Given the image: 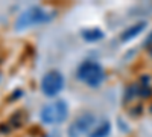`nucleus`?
<instances>
[{
    "mask_svg": "<svg viewBox=\"0 0 152 137\" xmlns=\"http://www.w3.org/2000/svg\"><path fill=\"white\" fill-rule=\"evenodd\" d=\"M40 117L44 123H50V125L61 123L69 117V105L62 99H56V101L49 102L41 108Z\"/></svg>",
    "mask_w": 152,
    "mask_h": 137,
    "instance_id": "1",
    "label": "nucleus"
},
{
    "mask_svg": "<svg viewBox=\"0 0 152 137\" xmlns=\"http://www.w3.org/2000/svg\"><path fill=\"white\" fill-rule=\"evenodd\" d=\"M50 18L52 17H50L41 6H31L29 9H26L18 15V18L15 21V31H23L26 28L35 26V24L46 23Z\"/></svg>",
    "mask_w": 152,
    "mask_h": 137,
    "instance_id": "2",
    "label": "nucleus"
},
{
    "mask_svg": "<svg viewBox=\"0 0 152 137\" xmlns=\"http://www.w3.org/2000/svg\"><path fill=\"white\" fill-rule=\"evenodd\" d=\"M78 78L90 87H97L104 81L105 73L100 64L94 61H85L78 67Z\"/></svg>",
    "mask_w": 152,
    "mask_h": 137,
    "instance_id": "3",
    "label": "nucleus"
},
{
    "mask_svg": "<svg viewBox=\"0 0 152 137\" xmlns=\"http://www.w3.org/2000/svg\"><path fill=\"white\" fill-rule=\"evenodd\" d=\"M64 85V76L58 72L52 70L44 75V78L41 79V90L46 96H55L62 90Z\"/></svg>",
    "mask_w": 152,
    "mask_h": 137,
    "instance_id": "4",
    "label": "nucleus"
},
{
    "mask_svg": "<svg viewBox=\"0 0 152 137\" xmlns=\"http://www.w3.org/2000/svg\"><path fill=\"white\" fill-rule=\"evenodd\" d=\"M96 122V117L93 113H82L81 116H78L73 123L69 127V137H79L82 136L84 133H87L88 130H90Z\"/></svg>",
    "mask_w": 152,
    "mask_h": 137,
    "instance_id": "5",
    "label": "nucleus"
},
{
    "mask_svg": "<svg viewBox=\"0 0 152 137\" xmlns=\"http://www.w3.org/2000/svg\"><path fill=\"white\" fill-rule=\"evenodd\" d=\"M145 28H146V21H138V23L132 24V26H129L128 29H125L120 34V40L122 41H129L134 37H137L138 34H142L145 31Z\"/></svg>",
    "mask_w": 152,
    "mask_h": 137,
    "instance_id": "6",
    "label": "nucleus"
},
{
    "mask_svg": "<svg viewBox=\"0 0 152 137\" xmlns=\"http://www.w3.org/2000/svg\"><path fill=\"white\" fill-rule=\"evenodd\" d=\"M81 35H82V38H84L85 41H90V43H93V41H99V40H102V38H104V32L100 31V29H97V28L84 29V31L81 32Z\"/></svg>",
    "mask_w": 152,
    "mask_h": 137,
    "instance_id": "7",
    "label": "nucleus"
},
{
    "mask_svg": "<svg viewBox=\"0 0 152 137\" xmlns=\"http://www.w3.org/2000/svg\"><path fill=\"white\" fill-rule=\"evenodd\" d=\"M110 131H111V123L108 120H104L94 131L90 133V136H88V137H107L110 134Z\"/></svg>",
    "mask_w": 152,
    "mask_h": 137,
    "instance_id": "8",
    "label": "nucleus"
},
{
    "mask_svg": "<svg viewBox=\"0 0 152 137\" xmlns=\"http://www.w3.org/2000/svg\"><path fill=\"white\" fill-rule=\"evenodd\" d=\"M138 95L142 97H149L152 95V89L149 85V76H142V84L138 85Z\"/></svg>",
    "mask_w": 152,
    "mask_h": 137,
    "instance_id": "9",
    "label": "nucleus"
},
{
    "mask_svg": "<svg viewBox=\"0 0 152 137\" xmlns=\"http://www.w3.org/2000/svg\"><path fill=\"white\" fill-rule=\"evenodd\" d=\"M151 113H152V105H151Z\"/></svg>",
    "mask_w": 152,
    "mask_h": 137,
    "instance_id": "10",
    "label": "nucleus"
}]
</instances>
